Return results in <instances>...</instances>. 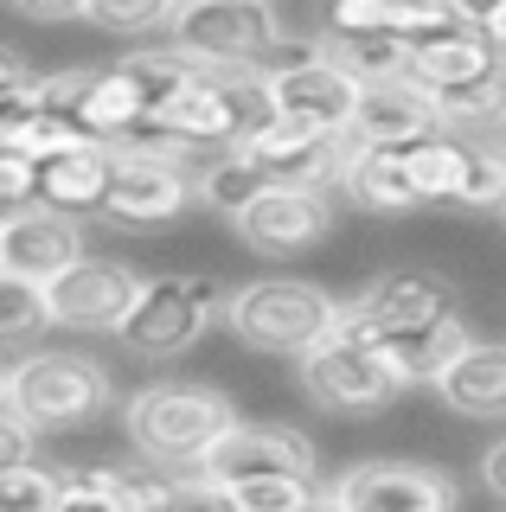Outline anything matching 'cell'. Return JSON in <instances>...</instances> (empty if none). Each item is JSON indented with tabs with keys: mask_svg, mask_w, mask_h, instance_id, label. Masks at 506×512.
Wrapping results in <instances>:
<instances>
[{
	"mask_svg": "<svg viewBox=\"0 0 506 512\" xmlns=\"http://www.w3.org/2000/svg\"><path fill=\"white\" fill-rule=\"evenodd\" d=\"M0 404L33 429H77L109 404V372L84 352H33L0 378Z\"/></svg>",
	"mask_w": 506,
	"mask_h": 512,
	"instance_id": "5b68a950",
	"label": "cell"
},
{
	"mask_svg": "<svg viewBox=\"0 0 506 512\" xmlns=\"http://www.w3.org/2000/svg\"><path fill=\"white\" fill-rule=\"evenodd\" d=\"M263 96H270L276 122L308 128V135H340V141H346V128H353L359 103H366V90H359L340 64H327L321 52L270 64V71H263Z\"/></svg>",
	"mask_w": 506,
	"mask_h": 512,
	"instance_id": "52a82bcc",
	"label": "cell"
},
{
	"mask_svg": "<svg viewBox=\"0 0 506 512\" xmlns=\"http://www.w3.org/2000/svg\"><path fill=\"white\" fill-rule=\"evenodd\" d=\"M237 154H250L257 160V173L270 186H295V192H327V180H340L346 173V141L340 135H308V128H289V122H276V128H263L250 148H237Z\"/></svg>",
	"mask_w": 506,
	"mask_h": 512,
	"instance_id": "2e32d148",
	"label": "cell"
},
{
	"mask_svg": "<svg viewBox=\"0 0 506 512\" xmlns=\"http://www.w3.org/2000/svg\"><path fill=\"white\" fill-rule=\"evenodd\" d=\"M302 512H346V506H340V500H334V493H314V500H308V506H302Z\"/></svg>",
	"mask_w": 506,
	"mask_h": 512,
	"instance_id": "e575fe53",
	"label": "cell"
},
{
	"mask_svg": "<svg viewBox=\"0 0 506 512\" xmlns=\"http://www.w3.org/2000/svg\"><path fill=\"white\" fill-rule=\"evenodd\" d=\"M225 308H231V295L212 276H154V282H141V301L129 308L116 340L141 352V359H167V352L193 346Z\"/></svg>",
	"mask_w": 506,
	"mask_h": 512,
	"instance_id": "8992f818",
	"label": "cell"
},
{
	"mask_svg": "<svg viewBox=\"0 0 506 512\" xmlns=\"http://www.w3.org/2000/svg\"><path fill=\"white\" fill-rule=\"evenodd\" d=\"M77 263H84V231H77V218L52 212V205L7 212V224H0V276L7 282L45 288Z\"/></svg>",
	"mask_w": 506,
	"mask_h": 512,
	"instance_id": "7c38bea8",
	"label": "cell"
},
{
	"mask_svg": "<svg viewBox=\"0 0 506 512\" xmlns=\"http://www.w3.org/2000/svg\"><path fill=\"white\" fill-rule=\"evenodd\" d=\"M193 205H199L193 173L161 167V160H116V180H109V199H103V224H116V231H161V224L186 218Z\"/></svg>",
	"mask_w": 506,
	"mask_h": 512,
	"instance_id": "8fae6325",
	"label": "cell"
},
{
	"mask_svg": "<svg viewBox=\"0 0 506 512\" xmlns=\"http://www.w3.org/2000/svg\"><path fill=\"white\" fill-rule=\"evenodd\" d=\"M65 506V480L45 468H7L0 474V512H58Z\"/></svg>",
	"mask_w": 506,
	"mask_h": 512,
	"instance_id": "4316f807",
	"label": "cell"
},
{
	"mask_svg": "<svg viewBox=\"0 0 506 512\" xmlns=\"http://www.w3.org/2000/svg\"><path fill=\"white\" fill-rule=\"evenodd\" d=\"M340 186H346V199H353L359 212H385V218L417 212V205H423V199H417V186H410L404 154H372V148H353V154H346Z\"/></svg>",
	"mask_w": 506,
	"mask_h": 512,
	"instance_id": "44dd1931",
	"label": "cell"
},
{
	"mask_svg": "<svg viewBox=\"0 0 506 512\" xmlns=\"http://www.w3.org/2000/svg\"><path fill=\"white\" fill-rule=\"evenodd\" d=\"M436 397L455 416H506V340H474L462 359L442 372Z\"/></svg>",
	"mask_w": 506,
	"mask_h": 512,
	"instance_id": "ac0fdd59",
	"label": "cell"
},
{
	"mask_svg": "<svg viewBox=\"0 0 506 512\" xmlns=\"http://www.w3.org/2000/svg\"><path fill=\"white\" fill-rule=\"evenodd\" d=\"M244 423L237 404L212 384L193 378H161V384H141L122 410V429H129L135 455L154 461V468H205L218 442Z\"/></svg>",
	"mask_w": 506,
	"mask_h": 512,
	"instance_id": "6da1fadb",
	"label": "cell"
},
{
	"mask_svg": "<svg viewBox=\"0 0 506 512\" xmlns=\"http://www.w3.org/2000/svg\"><path fill=\"white\" fill-rule=\"evenodd\" d=\"M436 135H449V128H442L436 96H423V90L404 77V84H378V90H366V103H359L353 128H346V148L410 154V148H423V141H436Z\"/></svg>",
	"mask_w": 506,
	"mask_h": 512,
	"instance_id": "4fadbf2b",
	"label": "cell"
},
{
	"mask_svg": "<svg viewBox=\"0 0 506 512\" xmlns=\"http://www.w3.org/2000/svg\"><path fill=\"white\" fill-rule=\"evenodd\" d=\"M302 391H308V404H321L334 416H378L385 404H398L410 384L398 378V365L385 359V346L340 314L334 340H321L302 359Z\"/></svg>",
	"mask_w": 506,
	"mask_h": 512,
	"instance_id": "277c9868",
	"label": "cell"
},
{
	"mask_svg": "<svg viewBox=\"0 0 506 512\" xmlns=\"http://www.w3.org/2000/svg\"><path fill=\"white\" fill-rule=\"evenodd\" d=\"M33 436L39 429L26 423V416L0 410V461H7V468H33Z\"/></svg>",
	"mask_w": 506,
	"mask_h": 512,
	"instance_id": "4dcf8cb0",
	"label": "cell"
},
{
	"mask_svg": "<svg viewBox=\"0 0 506 512\" xmlns=\"http://www.w3.org/2000/svg\"><path fill=\"white\" fill-rule=\"evenodd\" d=\"M314 500L308 474H257V480H237L231 506L237 512H302Z\"/></svg>",
	"mask_w": 506,
	"mask_h": 512,
	"instance_id": "d4e9b609",
	"label": "cell"
},
{
	"mask_svg": "<svg viewBox=\"0 0 506 512\" xmlns=\"http://www.w3.org/2000/svg\"><path fill=\"white\" fill-rule=\"evenodd\" d=\"M39 327H52V314H45V288H33V282H7V288H0V346L20 352Z\"/></svg>",
	"mask_w": 506,
	"mask_h": 512,
	"instance_id": "484cf974",
	"label": "cell"
},
{
	"mask_svg": "<svg viewBox=\"0 0 506 512\" xmlns=\"http://www.w3.org/2000/svg\"><path fill=\"white\" fill-rule=\"evenodd\" d=\"M270 180L257 173V160L250 154H218L212 167H199V205H218V212H244V205H257Z\"/></svg>",
	"mask_w": 506,
	"mask_h": 512,
	"instance_id": "cb8c5ba5",
	"label": "cell"
},
{
	"mask_svg": "<svg viewBox=\"0 0 506 512\" xmlns=\"http://www.w3.org/2000/svg\"><path fill=\"white\" fill-rule=\"evenodd\" d=\"M340 314H346V301H334L327 288L295 282V276H263V282L231 288L225 327L250 352H302L308 359L321 340H334Z\"/></svg>",
	"mask_w": 506,
	"mask_h": 512,
	"instance_id": "3957f363",
	"label": "cell"
},
{
	"mask_svg": "<svg viewBox=\"0 0 506 512\" xmlns=\"http://www.w3.org/2000/svg\"><path fill=\"white\" fill-rule=\"evenodd\" d=\"M378 346H385V359L398 365V378H404V384H442V372H449V365L462 359L474 340H468L462 314H449V320H436V327L398 333V340H378Z\"/></svg>",
	"mask_w": 506,
	"mask_h": 512,
	"instance_id": "603a6c76",
	"label": "cell"
},
{
	"mask_svg": "<svg viewBox=\"0 0 506 512\" xmlns=\"http://www.w3.org/2000/svg\"><path fill=\"white\" fill-rule=\"evenodd\" d=\"M90 20H97L103 32H167L173 7H167V0H97Z\"/></svg>",
	"mask_w": 506,
	"mask_h": 512,
	"instance_id": "f1b7e54d",
	"label": "cell"
},
{
	"mask_svg": "<svg viewBox=\"0 0 506 512\" xmlns=\"http://www.w3.org/2000/svg\"><path fill=\"white\" fill-rule=\"evenodd\" d=\"M327 64H340L359 90H378V84H404L410 77V45L391 39V32H334L321 26V45H314Z\"/></svg>",
	"mask_w": 506,
	"mask_h": 512,
	"instance_id": "d6986e66",
	"label": "cell"
},
{
	"mask_svg": "<svg viewBox=\"0 0 506 512\" xmlns=\"http://www.w3.org/2000/svg\"><path fill=\"white\" fill-rule=\"evenodd\" d=\"M173 58H186L193 71H270V52H289L276 7L263 0H186L173 7Z\"/></svg>",
	"mask_w": 506,
	"mask_h": 512,
	"instance_id": "7a4b0ae2",
	"label": "cell"
},
{
	"mask_svg": "<svg viewBox=\"0 0 506 512\" xmlns=\"http://www.w3.org/2000/svg\"><path fill=\"white\" fill-rule=\"evenodd\" d=\"M199 474H212L218 487H237V480H257V474H314V442L289 423H237L205 455Z\"/></svg>",
	"mask_w": 506,
	"mask_h": 512,
	"instance_id": "9a60e30c",
	"label": "cell"
},
{
	"mask_svg": "<svg viewBox=\"0 0 506 512\" xmlns=\"http://www.w3.org/2000/svg\"><path fill=\"white\" fill-rule=\"evenodd\" d=\"M327 493L346 512H455V480L430 461H359Z\"/></svg>",
	"mask_w": 506,
	"mask_h": 512,
	"instance_id": "9c48e42d",
	"label": "cell"
},
{
	"mask_svg": "<svg viewBox=\"0 0 506 512\" xmlns=\"http://www.w3.org/2000/svg\"><path fill=\"white\" fill-rule=\"evenodd\" d=\"M135 301H141V276L122 263H97V256H84L58 282H45L52 327H77V333H122Z\"/></svg>",
	"mask_w": 506,
	"mask_h": 512,
	"instance_id": "30bf717a",
	"label": "cell"
},
{
	"mask_svg": "<svg viewBox=\"0 0 506 512\" xmlns=\"http://www.w3.org/2000/svg\"><path fill=\"white\" fill-rule=\"evenodd\" d=\"M481 480H487V493H494V500H506V436L481 448Z\"/></svg>",
	"mask_w": 506,
	"mask_h": 512,
	"instance_id": "d6a6232c",
	"label": "cell"
},
{
	"mask_svg": "<svg viewBox=\"0 0 506 512\" xmlns=\"http://www.w3.org/2000/svg\"><path fill=\"white\" fill-rule=\"evenodd\" d=\"M449 314H462V295L436 269H385L359 301H346V320L359 333H372V340H398V333L436 327Z\"/></svg>",
	"mask_w": 506,
	"mask_h": 512,
	"instance_id": "ba28073f",
	"label": "cell"
},
{
	"mask_svg": "<svg viewBox=\"0 0 506 512\" xmlns=\"http://www.w3.org/2000/svg\"><path fill=\"white\" fill-rule=\"evenodd\" d=\"M39 160H26V154H0V199L13 205V212H33V199H39Z\"/></svg>",
	"mask_w": 506,
	"mask_h": 512,
	"instance_id": "f546056e",
	"label": "cell"
},
{
	"mask_svg": "<svg viewBox=\"0 0 506 512\" xmlns=\"http://www.w3.org/2000/svg\"><path fill=\"white\" fill-rule=\"evenodd\" d=\"M26 20H90L84 0H13Z\"/></svg>",
	"mask_w": 506,
	"mask_h": 512,
	"instance_id": "1f68e13d",
	"label": "cell"
},
{
	"mask_svg": "<svg viewBox=\"0 0 506 512\" xmlns=\"http://www.w3.org/2000/svg\"><path fill=\"white\" fill-rule=\"evenodd\" d=\"M154 512H237V506H231V487H218L212 474H167Z\"/></svg>",
	"mask_w": 506,
	"mask_h": 512,
	"instance_id": "83f0119b",
	"label": "cell"
},
{
	"mask_svg": "<svg viewBox=\"0 0 506 512\" xmlns=\"http://www.w3.org/2000/svg\"><path fill=\"white\" fill-rule=\"evenodd\" d=\"M506 71V52L487 39L481 26H462V32H442L430 45H410V84L423 96H455V90H474L487 77Z\"/></svg>",
	"mask_w": 506,
	"mask_h": 512,
	"instance_id": "e0dca14e",
	"label": "cell"
},
{
	"mask_svg": "<svg viewBox=\"0 0 506 512\" xmlns=\"http://www.w3.org/2000/svg\"><path fill=\"white\" fill-rule=\"evenodd\" d=\"M468 13H474V26H481L487 39L506 52V0H494V7H468Z\"/></svg>",
	"mask_w": 506,
	"mask_h": 512,
	"instance_id": "836d02e7",
	"label": "cell"
},
{
	"mask_svg": "<svg viewBox=\"0 0 506 512\" xmlns=\"http://www.w3.org/2000/svg\"><path fill=\"white\" fill-rule=\"evenodd\" d=\"M77 148H103V141H90V128L77 116H58V109H13V116H0V154H26L39 167H52L58 154H77Z\"/></svg>",
	"mask_w": 506,
	"mask_h": 512,
	"instance_id": "7402d4cb",
	"label": "cell"
},
{
	"mask_svg": "<svg viewBox=\"0 0 506 512\" xmlns=\"http://www.w3.org/2000/svg\"><path fill=\"white\" fill-rule=\"evenodd\" d=\"M231 224H237V237H244L250 250H263V256H295V250L321 244V237L334 231V205H327V192L270 186L257 205H244Z\"/></svg>",
	"mask_w": 506,
	"mask_h": 512,
	"instance_id": "5bb4252c",
	"label": "cell"
},
{
	"mask_svg": "<svg viewBox=\"0 0 506 512\" xmlns=\"http://www.w3.org/2000/svg\"><path fill=\"white\" fill-rule=\"evenodd\" d=\"M109 180H116V154L109 148H77V154H58L52 167L39 173V205L52 212H103L109 199Z\"/></svg>",
	"mask_w": 506,
	"mask_h": 512,
	"instance_id": "ffe728a7",
	"label": "cell"
}]
</instances>
